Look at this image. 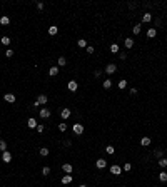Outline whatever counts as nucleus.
Instances as JSON below:
<instances>
[{
    "mask_svg": "<svg viewBox=\"0 0 167 187\" xmlns=\"http://www.w3.org/2000/svg\"><path fill=\"white\" fill-rule=\"evenodd\" d=\"M39 115H40V119H49L50 117V110L47 109V107H42L40 112H39Z\"/></svg>",
    "mask_w": 167,
    "mask_h": 187,
    "instance_id": "nucleus-1",
    "label": "nucleus"
},
{
    "mask_svg": "<svg viewBox=\"0 0 167 187\" xmlns=\"http://www.w3.org/2000/svg\"><path fill=\"white\" fill-rule=\"evenodd\" d=\"M115 70H117V65H115V64H109L105 69H104V72H105V74H109V75H110V74H114Z\"/></svg>",
    "mask_w": 167,
    "mask_h": 187,
    "instance_id": "nucleus-2",
    "label": "nucleus"
},
{
    "mask_svg": "<svg viewBox=\"0 0 167 187\" xmlns=\"http://www.w3.org/2000/svg\"><path fill=\"white\" fill-rule=\"evenodd\" d=\"M72 130H74V134L80 135L82 132H84V125H82V124H75L74 127H72Z\"/></svg>",
    "mask_w": 167,
    "mask_h": 187,
    "instance_id": "nucleus-3",
    "label": "nucleus"
},
{
    "mask_svg": "<svg viewBox=\"0 0 167 187\" xmlns=\"http://www.w3.org/2000/svg\"><path fill=\"white\" fill-rule=\"evenodd\" d=\"M67 89H69L70 92H75V90L79 89V84H77L75 80H69V84H67Z\"/></svg>",
    "mask_w": 167,
    "mask_h": 187,
    "instance_id": "nucleus-4",
    "label": "nucleus"
},
{
    "mask_svg": "<svg viewBox=\"0 0 167 187\" xmlns=\"http://www.w3.org/2000/svg\"><path fill=\"white\" fill-rule=\"evenodd\" d=\"M2 160H4L5 164H8V162H10V160H12V154H10V152H8V150L2 152Z\"/></svg>",
    "mask_w": 167,
    "mask_h": 187,
    "instance_id": "nucleus-5",
    "label": "nucleus"
},
{
    "mask_svg": "<svg viewBox=\"0 0 167 187\" xmlns=\"http://www.w3.org/2000/svg\"><path fill=\"white\" fill-rule=\"evenodd\" d=\"M37 102H39L40 105H45V104L49 102V97H47V95H43V94H40V95L37 97Z\"/></svg>",
    "mask_w": 167,
    "mask_h": 187,
    "instance_id": "nucleus-6",
    "label": "nucleus"
},
{
    "mask_svg": "<svg viewBox=\"0 0 167 187\" xmlns=\"http://www.w3.org/2000/svg\"><path fill=\"white\" fill-rule=\"evenodd\" d=\"M110 174H114V175H120V174H122V167L112 166V167H110Z\"/></svg>",
    "mask_w": 167,
    "mask_h": 187,
    "instance_id": "nucleus-7",
    "label": "nucleus"
},
{
    "mask_svg": "<svg viewBox=\"0 0 167 187\" xmlns=\"http://www.w3.org/2000/svg\"><path fill=\"white\" fill-rule=\"evenodd\" d=\"M72 180H74V177H72L70 174H65V175L62 177V184H64V185H67V184H72Z\"/></svg>",
    "mask_w": 167,
    "mask_h": 187,
    "instance_id": "nucleus-8",
    "label": "nucleus"
},
{
    "mask_svg": "<svg viewBox=\"0 0 167 187\" xmlns=\"http://www.w3.org/2000/svg\"><path fill=\"white\" fill-rule=\"evenodd\" d=\"M95 166H97V169H105L107 167V160L105 159H97Z\"/></svg>",
    "mask_w": 167,
    "mask_h": 187,
    "instance_id": "nucleus-9",
    "label": "nucleus"
},
{
    "mask_svg": "<svg viewBox=\"0 0 167 187\" xmlns=\"http://www.w3.org/2000/svg\"><path fill=\"white\" fill-rule=\"evenodd\" d=\"M27 125H29V129H37V125H39V124H37L35 119H32V117H30V119L27 120Z\"/></svg>",
    "mask_w": 167,
    "mask_h": 187,
    "instance_id": "nucleus-10",
    "label": "nucleus"
},
{
    "mask_svg": "<svg viewBox=\"0 0 167 187\" xmlns=\"http://www.w3.org/2000/svg\"><path fill=\"white\" fill-rule=\"evenodd\" d=\"M4 99H5V102H8V104H14L15 102V95H14V94H5Z\"/></svg>",
    "mask_w": 167,
    "mask_h": 187,
    "instance_id": "nucleus-11",
    "label": "nucleus"
},
{
    "mask_svg": "<svg viewBox=\"0 0 167 187\" xmlns=\"http://www.w3.org/2000/svg\"><path fill=\"white\" fill-rule=\"evenodd\" d=\"M62 170H64L65 174H72L74 167H72V164H64V166H62Z\"/></svg>",
    "mask_w": 167,
    "mask_h": 187,
    "instance_id": "nucleus-12",
    "label": "nucleus"
},
{
    "mask_svg": "<svg viewBox=\"0 0 167 187\" xmlns=\"http://www.w3.org/2000/svg\"><path fill=\"white\" fill-rule=\"evenodd\" d=\"M0 43H2V45H5V47H8V45H10V37L4 35L2 39H0Z\"/></svg>",
    "mask_w": 167,
    "mask_h": 187,
    "instance_id": "nucleus-13",
    "label": "nucleus"
},
{
    "mask_svg": "<svg viewBox=\"0 0 167 187\" xmlns=\"http://www.w3.org/2000/svg\"><path fill=\"white\" fill-rule=\"evenodd\" d=\"M60 115H62V119H65V120H67L69 117H70V109H62Z\"/></svg>",
    "mask_w": 167,
    "mask_h": 187,
    "instance_id": "nucleus-14",
    "label": "nucleus"
},
{
    "mask_svg": "<svg viewBox=\"0 0 167 187\" xmlns=\"http://www.w3.org/2000/svg\"><path fill=\"white\" fill-rule=\"evenodd\" d=\"M57 32H59L57 25H50V27H49V34H50V35H57Z\"/></svg>",
    "mask_w": 167,
    "mask_h": 187,
    "instance_id": "nucleus-15",
    "label": "nucleus"
},
{
    "mask_svg": "<svg viewBox=\"0 0 167 187\" xmlns=\"http://www.w3.org/2000/svg\"><path fill=\"white\" fill-rule=\"evenodd\" d=\"M57 74H59V67H50L49 69V75L50 77H55Z\"/></svg>",
    "mask_w": 167,
    "mask_h": 187,
    "instance_id": "nucleus-16",
    "label": "nucleus"
},
{
    "mask_svg": "<svg viewBox=\"0 0 167 187\" xmlns=\"http://www.w3.org/2000/svg\"><path fill=\"white\" fill-rule=\"evenodd\" d=\"M155 35H157V30H155V28H149V30H147V37H149V39H154Z\"/></svg>",
    "mask_w": 167,
    "mask_h": 187,
    "instance_id": "nucleus-17",
    "label": "nucleus"
},
{
    "mask_svg": "<svg viewBox=\"0 0 167 187\" xmlns=\"http://www.w3.org/2000/svg\"><path fill=\"white\" fill-rule=\"evenodd\" d=\"M124 43H125V47H127V49H132V47H134V40H132L130 37H129V39H125Z\"/></svg>",
    "mask_w": 167,
    "mask_h": 187,
    "instance_id": "nucleus-18",
    "label": "nucleus"
},
{
    "mask_svg": "<svg viewBox=\"0 0 167 187\" xmlns=\"http://www.w3.org/2000/svg\"><path fill=\"white\" fill-rule=\"evenodd\" d=\"M150 20H152V14H144V15H142V22H146V24H149Z\"/></svg>",
    "mask_w": 167,
    "mask_h": 187,
    "instance_id": "nucleus-19",
    "label": "nucleus"
},
{
    "mask_svg": "<svg viewBox=\"0 0 167 187\" xmlns=\"http://www.w3.org/2000/svg\"><path fill=\"white\" fill-rule=\"evenodd\" d=\"M159 180L160 182H167V172L165 170H162V172L159 174Z\"/></svg>",
    "mask_w": 167,
    "mask_h": 187,
    "instance_id": "nucleus-20",
    "label": "nucleus"
},
{
    "mask_svg": "<svg viewBox=\"0 0 167 187\" xmlns=\"http://www.w3.org/2000/svg\"><path fill=\"white\" fill-rule=\"evenodd\" d=\"M49 149H47V147H42V149H40V150H39V154L40 155H42V157H47V155H49Z\"/></svg>",
    "mask_w": 167,
    "mask_h": 187,
    "instance_id": "nucleus-21",
    "label": "nucleus"
},
{
    "mask_svg": "<svg viewBox=\"0 0 167 187\" xmlns=\"http://www.w3.org/2000/svg\"><path fill=\"white\" fill-rule=\"evenodd\" d=\"M0 24H2V25H8V24H10V18H8L7 15H4V17L0 18Z\"/></svg>",
    "mask_w": 167,
    "mask_h": 187,
    "instance_id": "nucleus-22",
    "label": "nucleus"
},
{
    "mask_svg": "<svg viewBox=\"0 0 167 187\" xmlns=\"http://www.w3.org/2000/svg\"><path fill=\"white\" fill-rule=\"evenodd\" d=\"M140 144H142L144 147H147V145H150V137H144L142 140H140Z\"/></svg>",
    "mask_w": 167,
    "mask_h": 187,
    "instance_id": "nucleus-23",
    "label": "nucleus"
},
{
    "mask_svg": "<svg viewBox=\"0 0 167 187\" xmlns=\"http://www.w3.org/2000/svg\"><path fill=\"white\" fill-rule=\"evenodd\" d=\"M77 45L80 47V49H84V47H87V40H84V39H80V40H77Z\"/></svg>",
    "mask_w": 167,
    "mask_h": 187,
    "instance_id": "nucleus-24",
    "label": "nucleus"
},
{
    "mask_svg": "<svg viewBox=\"0 0 167 187\" xmlns=\"http://www.w3.org/2000/svg\"><path fill=\"white\" fill-rule=\"evenodd\" d=\"M104 89H110L112 87V80H110V79H107V80H104Z\"/></svg>",
    "mask_w": 167,
    "mask_h": 187,
    "instance_id": "nucleus-25",
    "label": "nucleus"
},
{
    "mask_svg": "<svg viewBox=\"0 0 167 187\" xmlns=\"http://www.w3.org/2000/svg\"><path fill=\"white\" fill-rule=\"evenodd\" d=\"M105 152H107V154H110V155H112V154L115 152V147H112V145H107V147H105Z\"/></svg>",
    "mask_w": 167,
    "mask_h": 187,
    "instance_id": "nucleus-26",
    "label": "nucleus"
},
{
    "mask_svg": "<svg viewBox=\"0 0 167 187\" xmlns=\"http://www.w3.org/2000/svg\"><path fill=\"white\" fill-rule=\"evenodd\" d=\"M65 64H67V59H65V57H59V65H60V67H64Z\"/></svg>",
    "mask_w": 167,
    "mask_h": 187,
    "instance_id": "nucleus-27",
    "label": "nucleus"
},
{
    "mask_svg": "<svg viewBox=\"0 0 167 187\" xmlns=\"http://www.w3.org/2000/svg\"><path fill=\"white\" fill-rule=\"evenodd\" d=\"M132 32H134L135 35H139V34H140V24H137V25H135V27L132 28Z\"/></svg>",
    "mask_w": 167,
    "mask_h": 187,
    "instance_id": "nucleus-28",
    "label": "nucleus"
},
{
    "mask_svg": "<svg viewBox=\"0 0 167 187\" xmlns=\"http://www.w3.org/2000/svg\"><path fill=\"white\" fill-rule=\"evenodd\" d=\"M7 150V144H5V140H0V152H5Z\"/></svg>",
    "mask_w": 167,
    "mask_h": 187,
    "instance_id": "nucleus-29",
    "label": "nucleus"
},
{
    "mask_svg": "<svg viewBox=\"0 0 167 187\" xmlns=\"http://www.w3.org/2000/svg\"><path fill=\"white\" fill-rule=\"evenodd\" d=\"M110 52H114V53L119 52V45L117 43H112V45H110Z\"/></svg>",
    "mask_w": 167,
    "mask_h": 187,
    "instance_id": "nucleus-30",
    "label": "nucleus"
},
{
    "mask_svg": "<svg viewBox=\"0 0 167 187\" xmlns=\"http://www.w3.org/2000/svg\"><path fill=\"white\" fill-rule=\"evenodd\" d=\"M125 87H127V80H124V79L119 80V89H125Z\"/></svg>",
    "mask_w": 167,
    "mask_h": 187,
    "instance_id": "nucleus-31",
    "label": "nucleus"
},
{
    "mask_svg": "<svg viewBox=\"0 0 167 187\" xmlns=\"http://www.w3.org/2000/svg\"><path fill=\"white\" fill-rule=\"evenodd\" d=\"M59 130H60V132H65V130H67V124H65V122H62L60 125H59Z\"/></svg>",
    "mask_w": 167,
    "mask_h": 187,
    "instance_id": "nucleus-32",
    "label": "nucleus"
},
{
    "mask_svg": "<svg viewBox=\"0 0 167 187\" xmlns=\"http://www.w3.org/2000/svg\"><path fill=\"white\" fill-rule=\"evenodd\" d=\"M159 166L160 167H167V159H164V157H162V159H159Z\"/></svg>",
    "mask_w": 167,
    "mask_h": 187,
    "instance_id": "nucleus-33",
    "label": "nucleus"
},
{
    "mask_svg": "<svg viewBox=\"0 0 167 187\" xmlns=\"http://www.w3.org/2000/svg\"><path fill=\"white\" fill-rule=\"evenodd\" d=\"M42 174H43V175H49V174H50V167H43V169H42Z\"/></svg>",
    "mask_w": 167,
    "mask_h": 187,
    "instance_id": "nucleus-34",
    "label": "nucleus"
},
{
    "mask_svg": "<svg viewBox=\"0 0 167 187\" xmlns=\"http://www.w3.org/2000/svg\"><path fill=\"white\" fill-rule=\"evenodd\" d=\"M154 155H155L157 159H162V150H159V149H157V150L154 152Z\"/></svg>",
    "mask_w": 167,
    "mask_h": 187,
    "instance_id": "nucleus-35",
    "label": "nucleus"
},
{
    "mask_svg": "<svg viewBox=\"0 0 167 187\" xmlns=\"http://www.w3.org/2000/svg\"><path fill=\"white\" fill-rule=\"evenodd\" d=\"M130 169H132V166H130L129 162H125V164H124V170H125V172H129Z\"/></svg>",
    "mask_w": 167,
    "mask_h": 187,
    "instance_id": "nucleus-36",
    "label": "nucleus"
},
{
    "mask_svg": "<svg viewBox=\"0 0 167 187\" xmlns=\"http://www.w3.org/2000/svg\"><path fill=\"white\" fill-rule=\"evenodd\" d=\"M12 55H14V50H12V49H8L7 52H5V57H8V59H10Z\"/></svg>",
    "mask_w": 167,
    "mask_h": 187,
    "instance_id": "nucleus-37",
    "label": "nucleus"
},
{
    "mask_svg": "<svg viewBox=\"0 0 167 187\" xmlns=\"http://www.w3.org/2000/svg\"><path fill=\"white\" fill-rule=\"evenodd\" d=\"M37 132H39V134H42V132H43V125H37Z\"/></svg>",
    "mask_w": 167,
    "mask_h": 187,
    "instance_id": "nucleus-38",
    "label": "nucleus"
},
{
    "mask_svg": "<svg viewBox=\"0 0 167 187\" xmlns=\"http://www.w3.org/2000/svg\"><path fill=\"white\" fill-rule=\"evenodd\" d=\"M130 95H137V89H134V87L130 89Z\"/></svg>",
    "mask_w": 167,
    "mask_h": 187,
    "instance_id": "nucleus-39",
    "label": "nucleus"
},
{
    "mask_svg": "<svg viewBox=\"0 0 167 187\" xmlns=\"http://www.w3.org/2000/svg\"><path fill=\"white\" fill-rule=\"evenodd\" d=\"M37 8H39V10H43V4H42V2H39V4H37Z\"/></svg>",
    "mask_w": 167,
    "mask_h": 187,
    "instance_id": "nucleus-40",
    "label": "nucleus"
},
{
    "mask_svg": "<svg viewBox=\"0 0 167 187\" xmlns=\"http://www.w3.org/2000/svg\"><path fill=\"white\" fill-rule=\"evenodd\" d=\"M87 53H94V47H87Z\"/></svg>",
    "mask_w": 167,
    "mask_h": 187,
    "instance_id": "nucleus-41",
    "label": "nucleus"
},
{
    "mask_svg": "<svg viewBox=\"0 0 167 187\" xmlns=\"http://www.w3.org/2000/svg\"><path fill=\"white\" fill-rule=\"evenodd\" d=\"M94 75H95V77H100V75H102V70H95V74H94Z\"/></svg>",
    "mask_w": 167,
    "mask_h": 187,
    "instance_id": "nucleus-42",
    "label": "nucleus"
},
{
    "mask_svg": "<svg viewBox=\"0 0 167 187\" xmlns=\"http://www.w3.org/2000/svg\"><path fill=\"white\" fill-rule=\"evenodd\" d=\"M119 57H120V60H125V57H127V55H125V53H119Z\"/></svg>",
    "mask_w": 167,
    "mask_h": 187,
    "instance_id": "nucleus-43",
    "label": "nucleus"
},
{
    "mask_svg": "<svg viewBox=\"0 0 167 187\" xmlns=\"http://www.w3.org/2000/svg\"><path fill=\"white\" fill-rule=\"evenodd\" d=\"M79 187H87V185H85V184H80V185H79Z\"/></svg>",
    "mask_w": 167,
    "mask_h": 187,
    "instance_id": "nucleus-44",
    "label": "nucleus"
}]
</instances>
